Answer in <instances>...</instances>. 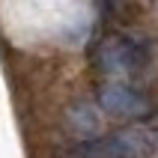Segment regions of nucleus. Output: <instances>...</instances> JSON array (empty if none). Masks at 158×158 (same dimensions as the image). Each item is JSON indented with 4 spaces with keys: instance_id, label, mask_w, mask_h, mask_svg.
Here are the masks:
<instances>
[{
    "instance_id": "obj_1",
    "label": "nucleus",
    "mask_w": 158,
    "mask_h": 158,
    "mask_svg": "<svg viewBox=\"0 0 158 158\" xmlns=\"http://www.w3.org/2000/svg\"><path fill=\"white\" fill-rule=\"evenodd\" d=\"M155 137L146 128H119L114 134H98L89 140H78L63 158H149Z\"/></svg>"
},
{
    "instance_id": "obj_2",
    "label": "nucleus",
    "mask_w": 158,
    "mask_h": 158,
    "mask_svg": "<svg viewBox=\"0 0 158 158\" xmlns=\"http://www.w3.org/2000/svg\"><path fill=\"white\" fill-rule=\"evenodd\" d=\"M149 63V45L140 42L137 36L116 33L107 36L96 48V66L105 75H125V72H140Z\"/></svg>"
},
{
    "instance_id": "obj_3",
    "label": "nucleus",
    "mask_w": 158,
    "mask_h": 158,
    "mask_svg": "<svg viewBox=\"0 0 158 158\" xmlns=\"http://www.w3.org/2000/svg\"><path fill=\"white\" fill-rule=\"evenodd\" d=\"M98 105L110 116H123V119H143L152 110L143 93H137L134 87H125V84H116V81L98 87Z\"/></svg>"
},
{
    "instance_id": "obj_4",
    "label": "nucleus",
    "mask_w": 158,
    "mask_h": 158,
    "mask_svg": "<svg viewBox=\"0 0 158 158\" xmlns=\"http://www.w3.org/2000/svg\"><path fill=\"white\" fill-rule=\"evenodd\" d=\"M69 128L84 134V140H89V137L98 131V110L93 105H87V102L72 105L69 107Z\"/></svg>"
}]
</instances>
